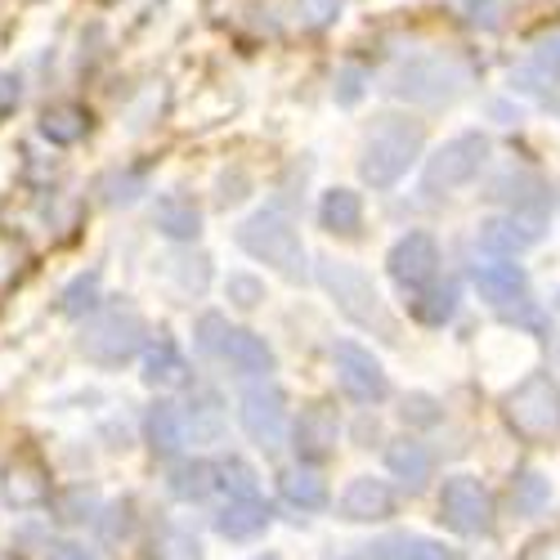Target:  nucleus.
<instances>
[{"label": "nucleus", "mask_w": 560, "mask_h": 560, "mask_svg": "<svg viewBox=\"0 0 560 560\" xmlns=\"http://www.w3.org/2000/svg\"><path fill=\"white\" fill-rule=\"evenodd\" d=\"M252 560H283V556H278V551H265V556H252Z\"/></svg>", "instance_id": "49530a36"}, {"label": "nucleus", "mask_w": 560, "mask_h": 560, "mask_svg": "<svg viewBox=\"0 0 560 560\" xmlns=\"http://www.w3.org/2000/svg\"><path fill=\"white\" fill-rule=\"evenodd\" d=\"M377 551H382V560H462L457 547L435 542V538H395Z\"/></svg>", "instance_id": "473e14b6"}, {"label": "nucleus", "mask_w": 560, "mask_h": 560, "mask_svg": "<svg viewBox=\"0 0 560 560\" xmlns=\"http://www.w3.org/2000/svg\"><path fill=\"white\" fill-rule=\"evenodd\" d=\"M386 269L404 292H422V288H431V278L440 269V243L431 233H404L386 256Z\"/></svg>", "instance_id": "9b49d317"}, {"label": "nucleus", "mask_w": 560, "mask_h": 560, "mask_svg": "<svg viewBox=\"0 0 560 560\" xmlns=\"http://www.w3.org/2000/svg\"><path fill=\"white\" fill-rule=\"evenodd\" d=\"M238 247H243L252 260L269 265L273 273H283L288 283H305V273H310V269H305V243H301L296 224H292L283 211L265 207V211L247 215V220L238 224Z\"/></svg>", "instance_id": "7ed1b4c3"}, {"label": "nucleus", "mask_w": 560, "mask_h": 560, "mask_svg": "<svg viewBox=\"0 0 560 560\" xmlns=\"http://www.w3.org/2000/svg\"><path fill=\"white\" fill-rule=\"evenodd\" d=\"M278 493H283V502L292 511H301V516H314V511L328 506V485H323V476L310 471V466H288V471L278 476Z\"/></svg>", "instance_id": "412c9836"}, {"label": "nucleus", "mask_w": 560, "mask_h": 560, "mask_svg": "<svg viewBox=\"0 0 560 560\" xmlns=\"http://www.w3.org/2000/svg\"><path fill=\"white\" fill-rule=\"evenodd\" d=\"M318 224L328 233H359L363 224V202L354 189H328L318 202Z\"/></svg>", "instance_id": "393cba45"}, {"label": "nucleus", "mask_w": 560, "mask_h": 560, "mask_svg": "<svg viewBox=\"0 0 560 560\" xmlns=\"http://www.w3.org/2000/svg\"><path fill=\"white\" fill-rule=\"evenodd\" d=\"M466 63L457 55H427V59H412L408 68L395 72V95L412 100V104H448L453 95H462L466 85Z\"/></svg>", "instance_id": "0eeeda50"}, {"label": "nucleus", "mask_w": 560, "mask_h": 560, "mask_svg": "<svg viewBox=\"0 0 560 560\" xmlns=\"http://www.w3.org/2000/svg\"><path fill=\"white\" fill-rule=\"evenodd\" d=\"M440 516L453 534L480 538L493 529V498L476 476H448L440 489Z\"/></svg>", "instance_id": "6e6552de"}, {"label": "nucleus", "mask_w": 560, "mask_h": 560, "mask_svg": "<svg viewBox=\"0 0 560 560\" xmlns=\"http://www.w3.org/2000/svg\"><path fill=\"white\" fill-rule=\"evenodd\" d=\"M506 427L529 444H547L560 435V390L547 372H529V377L502 399Z\"/></svg>", "instance_id": "39448f33"}, {"label": "nucleus", "mask_w": 560, "mask_h": 560, "mask_svg": "<svg viewBox=\"0 0 560 560\" xmlns=\"http://www.w3.org/2000/svg\"><path fill=\"white\" fill-rule=\"evenodd\" d=\"M149 560H207V556H202V542L189 529L162 525L153 534V542H149Z\"/></svg>", "instance_id": "c756f323"}, {"label": "nucleus", "mask_w": 560, "mask_h": 560, "mask_svg": "<svg viewBox=\"0 0 560 560\" xmlns=\"http://www.w3.org/2000/svg\"><path fill=\"white\" fill-rule=\"evenodd\" d=\"M104 5H117V0H104Z\"/></svg>", "instance_id": "de8ad7c7"}, {"label": "nucleus", "mask_w": 560, "mask_h": 560, "mask_svg": "<svg viewBox=\"0 0 560 560\" xmlns=\"http://www.w3.org/2000/svg\"><path fill=\"white\" fill-rule=\"evenodd\" d=\"M224 292H229V305L233 310H256L265 301V283H260L256 273H229Z\"/></svg>", "instance_id": "c9c22d12"}, {"label": "nucleus", "mask_w": 560, "mask_h": 560, "mask_svg": "<svg viewBox=\"0 0 560 560\" xmlns=\"http://www.w3.org/2000/svg\"><path fill=\"white\" fill-rule=\"evenodd\" d=\"M166 489H171V498H179V502H202V498L215 489L211 462H179L175 471H171V480H166Z\"/></svg>", "instance_id": "c85d7f7f"}, {"label": "nucleus", "mask_w": 560, "mask_h": 560, "mask_svg": "<svg viewBox=\"0 0 560 560\" xmlns=\"http://www.w3.org/2000/svg\"><path fill=\"white\" fill-rule=\"evenodd\" d=\"M108 516H113V521L104 525V538H108V542H117V538H126V534H130V502H121V506H113V511H108Z\"/></svg>", "instance_id": "a18cd8bd"}, {"label": "nucleus", "mask_w": 560, "mask_h": 560, "mask_svg": "<svg viewBox=\"0 0 560 560\" xmlns=\"http://www.w3.org/2000/svg\"><path fill=\"white\" fill-rule=\"evenodd\" d=\"M346 10V0H301V23L305 27H328Z\"/></svg>", "instance_id": "ea45409f"}, {"label": "nucleus", "mask_w": 560, "mask_h": 560, "mask_svg": "<svg viewBox=\"0 0 560 560\" xmlns=\"http://www.w3.org/2000/svg\"><path fill=\"white\" fill-rule=\"evenodd\" d=\"M144 337H149L144 318H139L130 305H113V310H104V314H95L85 323L81 337H77V350L95 368H121L139 354Z\"/></svg>", "instance_id": "20e7f679"}, {"label": "nucleus", "mask_w": 560, "mask_h": 560, "mask_svg": "<svg viewBox=\"0 0 560 560\" xmlns=\"http://www.w3.org/2000/svg\"><path fill=\"white\" fill-rule=\"evenodd\" d=\"M144 440H149V448L158 457H175L184 444H189V440H184V412H179V404L158 399L144 412Z\"/></svg>", "instance_id": "aec40b11"}, {"label": "nucleus", "mask_w": 560, "mask_h": 560, "mask_svg": "<svg viewBox=\"0 0 560 560\" xmlns=\"http://www.w3.org/2000/svg\"><path fill=\"white\" fill-rule=\"evenodd\" d=\"M100 194L108 207H130L139 194H149V175L144 171H113L104 184H100Z\"/></svg>", "instance_id": "72a5a7b5"}, {"label": "nucleus", "mask_w": 560, "mask_h": 560, "mask_svg": "<svg viewBox=\"0 0 560 560\" xmlns=\"http://www.w3.org/2000/svg\"><path fill=\"white\" fill-rule=\"evenodd\" d=\"M386 466H390V476L404 480L408 489H422L435 471V453L422 444V440H395L386 448Z\"/></svg>", "instance_id": "4be33fe9"}, {"label": "nucleus", "mask_w": 560, "mask_h": 560, "mask_svg": "<svg viewBox=\"0 0 560 560\" xmlns=\"http://www.w3.org/2000/svg\"><path fill=\"white\" fill-rule=\"evenodd\" d=\"M547 502H551V480L542 471L511 476V511H516V516H542Z\"/></svg>", "instance_id": "cd10ccee"}, {"label": "nucleus", "mask_w": 560, "mask_h": 560, "mask_svg": "<svg viewBox=\"0 0 560 560\" xmlns=\"http://www.w3.org/2000/svg\"><path fill=\"white\" fill-rule=\"evenodd\" d=\"M318 283L323 292L332 296L337 314L346 323H354V328L363 332H377L382 341H399L395 337V318L386 314V301L377 292V283L350 260H318Z\"/></svg>", "instance_id": "f03ea898"}, {"label": "nucleus", "mask_w": 560, "mask_h": 560, "mask_svg": "<svg viewBox=\"0 0 560 560\" xmlns=\"http://www.w3.org/2000/svg\"><path fill=\"white\" fill-rule=\"evenodd\" d=\"M476 292L502 314H516L529 305V273L521 265H476Z\"/></svg>", "instance_id": "4468645a"}, {"label": "nucleus", "mask_w": 560, "mask_h": 560, "mask_svg": "<svg viewBox=\"0 0 560 560\" xmlns=\"http://www.w3.org/2000/svg\"><path fill=\"white\" fill-rule=\"evenodd\" d=\"M95 493L90 489H72L63 502H55V511H59V521L63 525H81V521H95Z\"/></svg>", "instance_id": "e433bc0d"}, {"label": "nucleus", "mask_w": 560, "mask_h": 560, "mask_svg": "<svg viewBox=\"0 0 560 560\" xmlns=\"http://www.w3.org/2000/svg\"><path fill=\"white\" fill-rule=\"evenodd\" d=\"M211 480L229 498H256V485H260L256 471H252V462H243V457H220L211 466Z\"/></svg>", "instance_id": "7c9ffc66"}, {"label": "nucleus", "mask_w": 560, "mask_h": 560, "mask_svg": "<svg viewBox=\"0 0 560 560\" xmlns=\"http://www.w3.org/2000/svg\"><path fill=\"white\" fill-rule=\"evenodd\" d=\"M184 412V440L189 444H220L224 440V399L215 390L194 395L189 404H179Z\"/></svg>", "instance_id": "dca6fc26"}, {"label": "nucleus", "mask_w": 560, "mask_h": 560, "mask_svg": "<svg viewBox=\"0 0 560 560\" xmlns=\"http://www.w3.org/2000/svg\"><path fill=\"white\" fill-rule=\"evenodd\" d=\"M457 314V288L444 283V288H422V296L412 301V318L417 323H427V328H444V323Z\"/></svg>", "instance_id": "2f4dec72"}, {"label": "nucleus", "mask_w": 560, "mask_h": 560, "mask_svg": "<svg viewBox=\"0 0 560 560\" xmlns=\"http://www.w3.org/2000/svg\"><path fill=\"white\" fill-rule=\"evenodd\" d=\"M466 19L476 27H498V14H502V0H462Z\"/></svg>", "instance_id": "a19ab883"}, {"label": "nucleus", "mask_w": 560, "mask_h": 560, "mask_svg": "<svg viewBox=\"0 0 560 560\" xmlns=\"http://www.w3.org/2000/svg\"><path fill=\"white\" fill-rule=\"evenodd\" d=\"M95 305H100V273H81L77 283L59 296V310L72 314V318H77V314H90Z\"/></svg>", "instance_id": "f704fd0d"}, {"label": "nucleus", "mask_w": 560, "mask_h": 560, "mask_svg": "<svg viewBox=\"0 0 560 560\" xmlns=\"http://www.w3.org/2000/svg\"><path fill=\"white\" fill-rule=\"evenodd\" d=\"M337 440H341V422L328 404H310L301 408L296 427H292V448L301 462H323L337 453Z\"/></svg>", "instance_id": "ddd939ff"}, {"label": "nucleus", "mask_w": 560, "mask_h": 560, "mask_svg": "<svg viewBox=\"0 0 560 560\" xmlns=\"http://www.w3.org/2000/svg\"><path fill=\"white\" fill-rule=\"evenodd\" d=\"M85 130H90V113L77 108V104H55V108L40 113V135L50 139V144H59V149L85 139Z\"/></svg>", "instance_id": "a878e982"}, {"label": "nucleus", "mask_w": 560, "mask_h": 560, "mask_svg": "<svg viewBox=\"0 0 560 560\" xmlns=\"http://www.w3.org/2000/svg\"><path fill=\"white\" fill-rule=\"evenodd\" d=\"M189 377H194V368H189V359L179 354L175 341L162 337V341L149 346V354H144V382L153 390H179V386H189Z\"/></svg>", "instance_id": "f3484780"}, {"label": "nucleus", "mask_w": 560, "mask_h": 560, "mask_svg": "<svg viewBox=\"0 0 560 560\" xmlns=\"http://www.w3.org/2000/svg\"><path fill=\"white\" fill-rule=\"evenodd\" d=\"M363 68H346L341 77H337V100L341 104H359V95H363Z\"/></svg>", "instance_id": "79ce46f5"}, {"label": "nucleus", "mask_w": 560, "mask_h": 560, "mask_svg": "<svg viewBox=\"0 0 560 560\" xmlns=\"http://www.w3.org/2000/svg\"><path fill=\"white\" fill-rule=\"evenodd\" d=\"M243 431L260 453H278L288 444V395L273 382H256L243 395Z\"/></svg>", "instance_id": "1a4fd4ad"}, {"label": "nucleus", "mask_w": 560, "mask_h": 560, "mask_svg": "<svg viewBox=\"0 0 560 560\" xmlns=\"http://www.w3.org/2000/svg\"><path fill=\"white\" fill-rule=\"evenodd\" d=\"M45 560H100V556L90 551L85 542H72V538H63V542H50V547H45Z\"/></svg>", "instance_id": "37998d69"}, {"label": "nucleus", "mask_w": 560, "mask_h": 560, "mask_svg": "<svg viewBox=\"0 0 560 560\" xmlns=\"http://www.w3.org/2000/svg\"><path fill=\"white\" fill-rule=\"evenodd\" d=\"M422 121H408V117H377L363 135V149H359V175L372 189H395V184L408 175V166L422 158Z\"/></svg>", "instance_id": "f257e3e1"}, {"label": "nucleus", "mask_w": 560, "mask_h": 560, "mask_svg": "<svg viewBox=\"0 0 560 560\" xmlns=\"http://www.w3.org/2000/svg\"><path fill=\"white\" fill-rule=\"evenodd\" d=\"M332 368H337V386L354 399V404H382L390 395V377L382 359L363 350L359 341H337L332 346Z\"/></svg>", "instance_id": "9d476101"}, {"label": "nucleus", "mask_w": 560, "mask_h": 560, "mask_svg": "<svg viewBox=\"0 0 560 560\" xmlns=\"http://www.w3.org/2000/svg\"><path fill=\"white\" fill-rule=\"evenodd\" d=\"M269 529V506L260 498H229V506H220L215 516V534L229 542H252Z\"/></svg>", "instance_id": "2eb2a0df"}, {"label": "nucleus", "mask_w": 560, "mask_h": 560, "mask_svg": "<svg viewBox=\"0 0 560 560\" xmlns=\"http://www.w3.org/2000/svg\"><path fill=\"white\" fill-rule=\"evenodd\" d=\"M5 498L19 511L45 506V502H50V476H45L36 462L19 457V462H10V471H5Z\"/></svg>", "instance_id": "5701e85b"}, {"label": "nucleus", "mask_w": 560, "mask_h": 560, "mask_svg": "<svg viewBox=\"0 0 560 560\" xmlns=\"http://www.w3.org/2000/svg\"><path fill=\"white\" fill-rule=\"evenodd\" d=\"M220 359H224L233 372H238V377H269V372H273V350H269L265 337H256V332H233V328H229Z\"/></svg>", "instance_id": "a211bd4d"}, {"label": "nucleus", "mask_w": 560, "mask_h": 560, "mask_svg": "<svg viewBox=\"0 0 560 560\" xmlns=\"http://www.w3.org/2000/svg\"><path fill=\"white\" fill-rule=\"evenodd\" d=\"M153 224H158L162 238H171V243H194L198 233H202V211H198L194 198H175L171 194V198L158 202Z\"/></svg>", "instance_id": "b1692460"}, {"label": "nucleus", "mask_w": 560, "mask_h": 560, "mask_svg": "<svg viewBox=\"0 0 560 560\" xmlns=\"http://www.w3.org/2000/svg\"><path fill=\"white\" fill-rule=\"evenodd\" d=\"M485 166H489V139H485L480 130L453 135L448 144H440V149L427 158L422 189H427V194H453V189H462V184H471Z\"/></svg>", "instance_id": "423d86ee"}, {"label": "nucleus", "mask_w": 560, "mask_h": 560, "mask_svg": "<svg viewBox=\"0 0 560 560\" xmlns=\"http://www.w3.org/2000/svg\"><path fill=\"white\" fill-rule=\"evenodd\" d=\"M337 511H341V521H350V525H382V521L395 516V489L386 480H377V476H359V480L346 485Z\"/></svg>", "instance_id": "f8f14e48"}, {"label": "nucleus", "mask_w": 560, "mask_h": 560, "mask_svg": "<svg viewBox=\"0 0 560 560\" xmlns=\"http://www.w3.org/2000/svg\"><path fill=\"white\" fill-rule=\"evenodd\" d=\"M194 337H198V350H202V354H220V350H224V337H229V323H224L220 314H202L198 328H194Z\"/></svg>", "instance_id": "58836bf2"}, {"label": "nucleus", "mask_w": 560, "mask_h": 560, "mask_svg": "<svg viewBox=\"0 0 560 560\" xmlns=\"http://www.w3.org/2000/svg\"><path fill=\"white\" fill-rule=\"evenodd\" d=\"M19 100H23L19 77H14V72H0V121H5V117L19 108Z\"/></svg>", "instance_id": "c03bdc74"}, {"label": "nucleus", "mask_w": 560, "mask_h": 560, "mask_svg": "<svg viewBox=\"0 0 560 560\" xmlns=\"http://www.w3.org/2000/svg\"><path fill=\"white\" fill-rule=\"evenodd\" d=\"M404 422H412V427H440L444 422V408L431 395H408L404 399Z\"/></svg>", "instance_id": "4c0bfd02"}, {"label": "nucleus", "mask_w": 560, "mask_h": 560, "mask_svg": "<svg viewBox=\"0 0 560 560\" xmlns=\"http://www.w3.org/2000/svg\"><path fill=\"white\" fill-rule=\"evenodd\" d=\"M560 77V32L556 36H542L534 45V55L521 72H511V85L516 90H534V81H556Z\"/></svg>", "instance_id": "bb28decb"}, {"label": "nucleus", "mask_w": 560, "mask_h": 560, "mask_svg": "<svg viewBox=\"0 0 560 560\" xmlns=\"http://www.w3.org/2000/svg\"><path fill=\"white\" fill-rule=\"evenodd\" d=\"M476 243H480V252L511 260V256L529 252L538 238H534V233H529V229H525L516 215H498V220H485V224L476 229Z\"/></svg>", "instance_id": "6ab92c4d"}]
</instances>
